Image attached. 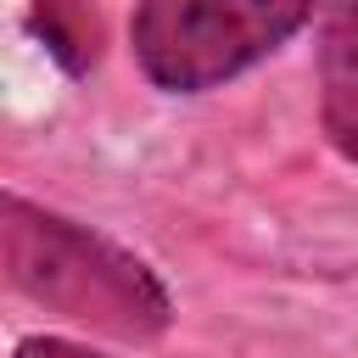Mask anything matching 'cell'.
<instances>
[{"label": "cell", "mask_w": 358, "mask_h": 358, "mask_svg": "<svg viewBox=\"0 0 358 358\" xmlns=\"http://www.w3.org/2000/svg\"><path fill=\"white\" fill-rule=\"evenodd\" d=\"M324 0H134L129 50L162 95H207L296 39Z\"/></svg>", "instance_id": "cell-2"}, {"label": "cell", "mask_w": 358, "mask_h": 358, "mask_svg": "<svg viewBox=\"0 0 358 358\" xmlns=\"http://www.w3.org/2000/svg\"><path fill=\"white\" fill-rule=\"evenodd\" d=\"M0 257L17 296L78 330L157 341L173 324V296L145 257L17 190L0 196Z\"/></svg>", "instance_id": "cell-1"}, {"label": "cell", "mask_w": 358, "mask_h": 358, "mask_svg": "<svg viewBox=\"0 0 358 358\" xmlns=\"http://www.w3.org/2000/svg\"><path fill=\"white\" fill-rule=\"evenodd\" d=\"M11 358H106V352L84 347V341H73V336H22V341L11 347Z\"/></svg>", "instance_id": "cell-5"}, {"label": "cell", "mask_w": 358, "mask_h": 358, "mask_svg": "<svg viewBox=\"0 0 358 358\" xmlns=\"http://www.w3.org/2000/svg\"><path fill=\"white\" fill-rule=\"evenodd\" d=\"M28 11H34V34L62 62V73L84 78L101 62V17L90 0H28Z\"/></svg>", "instance_id": "cell-4"}, {"label": "cell", "mask_w": 358, "mask_h": 358, "mask_svg": "<svg viewBox=\"0 0 358 358\" xmlns=\"http://www.w3.org/2000/svg\"><path fill=\"white\" fill-rule=\"evenodd\" d=\"M358 123V0L319 6V129Z\"/></svg>", "instance_id": "cell-3"}, {"label": "cell", "mask_w": 358, "mask_h": 358, "mask_svg": "<svg viewBox=\"0 0 358 358\" xmlns=\"http://www.w3.org/2000/svg\"><path fill=\"white\" fill-rule=\"evenodd\" d=\"M330 145H336L347 162H358V123H347V129H330Z\"/></svg>", "instance_id": "cell-6"}]
</instances>
